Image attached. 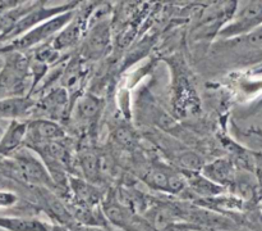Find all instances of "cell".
Masks as SVG:
<instances>
[{
	"label": "cell",
	"mask_w": 262,
	"mask_h": 231,
	"mask_svg": "<svg viewBox=\"0 0 262 231\" xmlns=\"http://www.w3.org/2000/svg\"><path fill=\"white\" fill-rule=\"evenodd\" d=\"M7 171L19 181L31 185L46 187L55 185L45 163L27 149H19L10 157L7 164Z\"/></svg>",
	"instance_id": "obj_1"
},
{
	"label": "cell",
	"mask_w": 262,
	"mask_h": 231,
	"mask_svg": "<svg viewBox=\"0 0 262 231\" xmlns=\"http://www.w3.org/2000/svg\"><path fill=\"white\" fill-rule=\"evenodd\" d=\"M72 18H73L72 10L61 13V14L56 15V17L54 18H50V20L45 21V22L40 23L38 26L33 27L32 30L26 32L25 35L19 36L18 38H15V40L10 41L9 44L3 46L0 53H2V51L26 50V49L33 48V46L43 43V41L48 40V38H54L67 25H68V23H71Z\"/></svg>",
	"instance_id": "obj_2"
},
{
	"label": "cell",
	"mask_w": 262,
	"mask_h": 231,
	"mask_svg": "<svg viewBox=\"0 0 262 231\" xmlns=\"http://www.w3.org/2000/svg\"><path fill=\"white\" fill-rule=\"evenodd\" d=\"M262 25V2H242L235 10L232 21L219 31L220 40L247 35Z\"/></svg>",
	"instance_id": "obj_3"
},
{
	"label": "cell",
	"mask_w": 262,
	"mask_h": 231,
	"mask_svg": "<svg viewBox=\"0 0 262 231\" xmlns=\"http://www.w3.org/2000/svg\"><path fill=\"white\" fill-rule=\"evenodd\" d=\"M64 130L50 120H36L28 122V132L25 145L28 149H35L43 144L64 139Z\"/></svg>",
	"instance_id": "obj_4"
},
{
	"label": "cell",
	"mask_w": 262,
	"mask_h": 231,
	"mask_svg": "<svg viewBox=\"0 0 262 231\" xmlns=\"http://www.w3.org/2000/svg\"><path fill=\"white\" fill-rule=\"evenodd\" d=\"M143 180L154 189L166 192H179L184 189L186 184L184 179L178 172L171 171L163 166H151L145 172Z\"/></svg>",
	"instance_id": "obj_5"
},
{
	"label": "cell",
	"mask_w": 262,
	"mask_h": 231,
	"mask_svg": "<svg viewBox=\"0 0 262 231\" xmlns=\"http://www.w3.org/2000/svg\"><path fill=\"white\" fill-rule=\"evenodd\" d=\"M28 132V122L19 120L9 121L0 139V158H8L17 153L25 145Z\"/></svg>",
	"instance_id": "obj_6"
},
{
	"label": "cell",
	"mask_w": 262,
	"mask_h": 231,
	"mask_svg": "<svg viewBox=\"0 0 262 231\" xmlns=\"http://www.w3.org/2000/svg\"><path fill=\"white\" fill-rule=\"evenodd\" d=\"M110 44V31L109 26L105 23H99L95 26L90 35L87 36L86 43H84V54L87 58L96 59L100 58L107 50V46Z\"/></svg>",
	"instance_id": "obj_7"
},
{
	"label": "cell",
	"mask_w": 262,
	"mask_h": 231,
	"mask_svg": "<svg viewBox=\"0 0 262 231\" xmlns=\"http://www.w3.org/2000/svg\"><path fill=\"white\" fill-rule=\"evenodd\" d=\"M202 175L216 185H229L234 181V164L227 158H220L205 164Z\"/></svg>",
	"instance_id": "obj_8"
},
{
	"label": "cell",
	"mask_w": 262,
	"mask_h": 231,
	"mask_svg": "<svg viewBox=\"0 0 262 231\" xmlns=\"http://www.w3.org/2000/svg\"><path fill=\"white\" fill-rule=\"evenodd\" d=\"M73 110L77 122L89 125L99 118L101 112V100L94 95H83L76 103Z\"/></svg>",
	"instance_id": "obj_9"
},
{
	"label": "cell",
	"mask_w": 262,
	"mask_h": 231,
	"mask_svg": "<svg viewBox=\"0 0 262 231\" xmlns=\"http://www.w3.org/2000/svg\"><path fill=\"white\" fill-rule=\"evenodd\" d=\"M0 228L7 231H53L42 221L26 217H0Z\"/></svg>",
	"instance_id": "obj_10"
},
{
	"label": "cell",
	"mask_w": 262,
	"mask_h": 231,
	"mask_svg": "<svg viewBox=\"0 0 262 231\" xmlns=\"http://www.w3.org/2000/svg\"><path fill=\"white\" fill-rule=\"evenodd\" d=\"M81 37V26L78 22L73 21V22L68 23L55 37L53 38L50 45L55 49L56 51H60L63 49H68L77 44Z\"/></svg>",
	"instance_id": "obj_11"
},
{
	"label": "cell",
	"mask_w": 262,
	"mask_h": 231,
	"mask_svg": "<svg viewBox=\"0 0 262 231\" xmlns=\"http://www.w3.org/2000/svg\"><path fill=\"white\" fill-rule=\"evenodd\" d=\"M225 44H229L230 49H237L239 51H255L262 50V27L251 31L247 35L239 36L233 40H224Z\"/></svg>",
	"instance_id": "obj_12"
},
{
	"label": "cell",
	"mask_w": 262,
	"mask_h": 231,
	"mask_svg": "<svg viewBox=\"0 0 262 231\" xmlns=\"http://www.w3.org/2000/svg\"><path fill=\"white\" fill-rule=\"evenodd\" d=\"M82 172L90 181H95L101 176V159L94 153H83L79 159Z\"/></svg>",
	"instance_id": "obj_13"
},
{
	"label": "cell",
	"mask_w": 262,
	"mask_h": 231,
	"mask_svg": "<svg viewBox=\"0 0 262 231\" xmlns=\"http://www.w3.org/2000/svg\"><path fill=\"white\" fill-rule=\"evenodd\" d=\"M189 184L192 185V187H193L199 194L214 195L222 191V187H220L219 185L214 184V182L210 181V180L206 179L205 176L204 177L193 176L191 180H189Z\"/></svg>",
	"instance_id": "obj_14"
},
{
	"label": "cell",
	"mask_w": 262,
	"mask_h": 231,
	"mask_svg": "<svg viewBox=\"0 0 262 231\" xmlns=\"http://www.w3.org/2000/svg\"><path fill=\"white\" fill-rule=\"evenodd\" d=\"M115 140L123 146H130L135 141L133 132L127 127H119L115 132Z\"/></svg>",
	"instance_id": "obj_15"
},
{
	"label": "cell",
	"mask_w": 262,
	"mask_h": 231,
	"mask_svg": "<svg viewBox=\"0 0 262 231\" xmlns=\"http://www.w3.org/2000/svg\"><path fill=\"white\" fill-rule=\"evenodd\" d=\"M17 202H18L17 194H14L13 191L0 190V209H2V208L13 207Z\"/></svg>",
	"instance_id": "obj_16"
},
{
	"label": "cell",
	"mask_w": 262,
	"mask_h": 231,
	"mask_svg": "<svg viewBox=\"0 0 262 231\" xmlns=\"http://www.w3.org/2000/svg\"><path fill=\"white\" fill-rule=\"evenodd\" d=\"M4 64H5V59L3 58L2 53H0V71H2V69H3V67H4Z\"/></svg>",
	"instance_id": "obj_17"
},
{
	"label": "cell",
	"mask_w": 262,
	"mask_h": 231,
	"mask_svg": "<svg viewBox=\"0 0 262 231\" xmlns=\"http://www.w3.org/2000/svg\"><path fill=\"white\" fill-rule=\"evenodd\" d=\"M74 231H96V230H92V228H77Z\"/></svg>",
	"instance_id": "obj_18"
}]
</instances>
